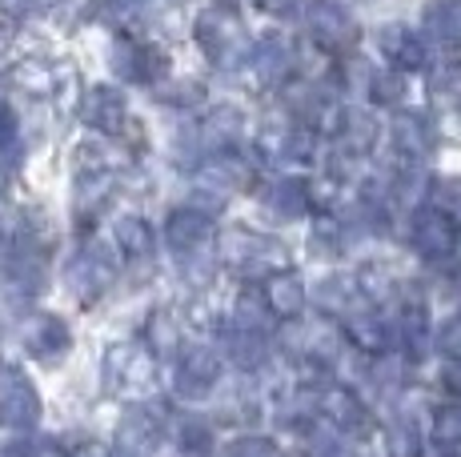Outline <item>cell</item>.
Segmentation results:
<instances>
[{
  "label": "cell",
  "instance_id": "obj_18",
  "mask_svg": "<svg viewBox=\"0 0 461 457\" xmlns=\"http://www.w3.org/2000/svg\"><path fill=\"white\" fill-rule=\"evenodd\" d=\"M121 241H125L129 253H140V249H145V241H149V228L140 221H125V225H121Z\"/></svg>",
  "mask_w": 461,
  "mask_h": 457
},
{
  "label": "cell",
  "instance_id": "obj_6",
  "mask_svg": "<svg viewBox=\"0 0 461 457\" xmlns=\"http://www.w3.org/2000/svg\"><path fill=\"white\" fill-rule=\"evenodd\" d=\"M393 145L405 157H425L433 148V125L425 112H397L393 117Z\"/></svg>",
  "mask_w": 461,
  "mask_h": 457
},
{
  "label": "cell",
  "instance_id": "obj_16",
  "mask_svg": "<svg viewBox=\"0 0 461 457\" xmlns=\"http://www.w3.org/2000/svg\"><path fill=\"white\" fill-rule=\"evenodd\" d=\"M225 457H277V450H273L265 437H241V442L229 445Z\"/></svg>",
  "mask_w": 461,
  "mask_h": 457
},
{
  "label": "cell",
  "instance_id": "obj_11",
  "mask_svg": "<svg viewBox=\"0 0 461 457\" xmlns=\"http://www.w3.org/2000/svg\"><path fill=\"white\" fill-rule=\"evenodd\" d=\"M269 205L277 209V213H285V217H297L301 209L309 205V193H305V184L301 181H281V184H273Z\"/></svg>",
  "mask_w": 461,
  "mask_h": 457
},
{
  "label": "cell",
  "instance_id": "obj_7",
  "mask_svg": "<svg viewBox=\"0 0 461 457\" xmlns=\"http://www.w3.org/2000/svg\"><path fill=\"white\" fill-rule=\"evenodd\" d=\"M429 96L441 109H461V60H446V65L433 68Z\"/></svg>",
  "mask_w": 461,
  "mask_h": 457
},
{
  "label": "cell",
  "instance_id": "obj_17",
  "mask_svg": "<svg viewBox=\"0 0 461 457\" xmlns=\"http://www.w3.org/2000/svg\"><path fill=\"white\" fill-rule=\"evenodd\" d=\"M402 93H405V85L397 81L393 73H389V76H374V101L377 104H397V101H402Z\"/></svg>",
  "mask_w": 461,
  "mask_h": 457
},
{
  "label": "cell",
  "instance_id": "obj_10",
  "mask_svg": "<svg viewBox=\"0 0 461 457\" xmlns=\"http://www.w3.org/2000/svg\"><path fill=\"white\" fill-rule=\"evenodd\" d=\"M205 237H209V217L197 213V209H185V213H176L168 221V241L173 245H197Z\"/></svg>",
  "mask_w": 461,
  "mask_h": 457
},
{
  "label": "cell",
  "instance_id": "obj_3",
  "mask_svg": "<svg viewBox=\"0 0 461 457\" xmlns=\"http://www.w3.org/2000/svg\"><path fill=\"white\" fill-rule=\"evenodd\" d=\"M37 413H41L37 390L24 381L21 369L5 365V369H0V421H5V426L24 429V426H32V421H37Z\"/></svg>",
  "mask_w": 461,
  "mask_h": 457
},
{
  "label": "cell",
  "instance_id": "obj_9",
  "mask_svg": "<svg viewBox=\"0 0 461 457\" xmlns=\"http://www.w3.org/2000/svg\"><path fill=\"white\" fill-rule=\"evenodd\" d=\"M88 121H93L96 129H117L121 121H125V101H121V93L113 89H93L88 93Z\"/></svg>",
  "mask_w": 461,
  "mask_h": 457
},
{
  "label": "cell",
  "instance_id": "obj_2",
  "mask_svg": "<svg viewBox=\"0 0 461 457\" xmlns=\"http://www.w3.org/2000/svg\"><path fill=\"white\" fill-rule=\"evenodd\" d=\"M457 245V225L446 209H421L413 217V249L421 253L425 261H446Z\"/></svg>",
  "mask_w": 461,
  "mask_h": 457
},
{
  "label": "cell",
  "instance_id": "obj_20",
  "mask_svg": "<svg viewBox=\"0 0 461 457\" xmlns=\"http://www.w3.org/2000/svg\"><path fill=\"white\" fill-rule=\"evenodd\" d=\"M449 457H457V453H449Z\"/></svg>",
  "mask_w": 461,
  "mask_h": 457
},
{
  "label": "cell",
  "instance_id": "obj_15",
  "mask_svg": "<svg viewBox=\"0 0 461 457\" xmlns=\"http://www.w3.org/2000/svg\"><path fill=\"white\" fill-rule=\"evenodd\" d=\"M438 349L446 357H454V362H461V313H454L446 325H441V337H438Z\"/></svg>",
  "mask_w": 461,
  "mask_h": 457
},
{
  "label": "cell",
  "instance_id": "obj_13",
  "mask_svg": "<svg viewBox=\"0 0 461 457\" xmlns=\"http://www.w3.org/2000/svg\"><path fill=\"white\" fill-rule=\"evenodd\" d=\"M433 434L441 445H461V406H446L433 417Z\"/></svg>",
  "mask_w": 461,
  "mask_h": 457
},
{
  "label": "cell",
  "instance_id": "obj_4",
  "mask_svg": "<svg viewBox=\"0 0 461 457\" xmlns=\"http://www.w3.org/2000/svg\"><path fill=\"white\" fill-rule=\"evenodd\" d=\"M421 29L438 45H461V0H429L421 16Z\"/></svg>",
  "mask_w": 461,
  "mask_h": 457
},
{
  "label": "cell",
  "instance_id": "obj_14",
  "mask_svg": "<svg viewBox=\"0 0 461 457\" xmlns=\"http://www.w3.org/2000/svg\"><path fill=\"white\" fill-rule=\"evenodd\" d=\"M433 201L446 213H461V177H438L433 181Z\"/></svg>",
  "mask_w": 461,
  "mask_h": 457
},
{
  "label": "cell",
  "instance_id": "obj_1",
  "mask_svg": "<svg viewBox=\"0 0 461 457\" xmlns=\"http://www.w3.org/2000/svg\"><path fill=\"white\" fill-rule=\"evenodd\" d=\"M305 24H309V37L330 52H345L349 45H357V24H353V16L345 13L341 4H333V0H317V4L309 8Z\"/></svg>",
  "mask_w": 461,
  "mask_h": 457
},
{
  "label": "cell",
  "instance_id": "obj_5",
  "mask_svg": "<svg viewBox=\"0 0 461 457\" xmlns=\"http://www.w3.org/2000/svg\"><path fill=\"white\" fill-rule=\"evenodd\" d=\"M381 52H385V60L397 68H421L425 65L421 37L413 29H405V24H389V29L381 32Z\"/></svg>",
  "mask_w": 461,
  "mask_h": 457
},
{
  "label": "cell",
  "instance_id": "obj_19",
  "mask_svg": "<svg viewBox=\"0 0 461 457\" xmlns=\"http://www.w3.org/2000/svg\"><path fill=\"white\" fill-rule=\"evenodd\" d=\"M29 457H65V453H60L52 442H37V445L29 450Z\"/></svg>",
  "mask_w": 461,
  "mask_h": 457
},
{
  "label": "cell",
  "instance_id": "obj_8",
  "mask_svg": "<svg viewBox=\"0 0 461 457\" xmlns=\"http://www.w3.org/2000/svg\"><path fill=\"white\" fill-rule=\"evenodd\" d=\"M265 293H269V305L277 313H285V318H294L301 313V305H305V289H301V281L294 273H273L269 285H265Z\"/></svg>",
  "mask_w": 461,
  "mask_h": 457
},
{
  "label": "cell",
  "instance_id": "obj_12",
  "mask_svg": "<svg viewBox=\"0 0 461 457\" xmlns=\"http://www.w3.org/2000/svg\"><path fill=\"white\" fill-rule=\"evenodd\" d=\"M325 409H330V417L341 429H361L366 426V409H361L357 398H349V393H330V398H325Z\"/></svg>",
  "mask_w": 461,
  "mask_h": 457
}]
</instances>
